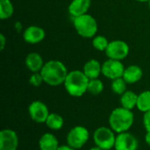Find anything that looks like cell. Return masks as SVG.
<instances>
[{
	"label": "cell",
	"instance_id": "6da1fadb",
	"mask_svg": "<svg viewBox=\"0 0 150 150\" xmlns=\"http://www.w3.org/2000/svg\"><path fill=\"white\" fill-rule=\"evenodd\" d=\"M68 73L64 63L57 60L47 62L40 70L44 83L50 86H58L64 83Z\"/></svg>",
	"mask_w": 150,
	"mask_h": 150
},
{
	"label": "cell",
	"instance_id": "7a4b0ae2",
	"mask_svg": "<svg viewBox=\"0 0 150 150\" xmlns=\"http://www.w3.org/2000/svg\"><path fill=\"white\" fill-rule=\"evenodd\" d=\"M110 127L117 134L127 132L134 121V115L132 110L126 109L124 107L115 108L109 116Z\"/></svg>",
	"mask_w": 150,
	"mask_h": 150
},
{
	"label": "cell",
	"instance_id": "3957f363",
	"mask_svg": "<svg viewBox=\"0 0 150 150\" xmlns=\"http://www.w3.org/2000/svg\"><path fill=\"white\" fill-rule=\"evenodd\" d=\"M90 79L85 76L83 71L72 70L68 73L64 82V87L67 92L72 97H82L88 89Z\"/></svg>",
	"mask_w": 150,
	"mask_h": 150
},
{
	"label": "cell",
	"instance_id": "277c9868",
	"mask_svg": "<svg viewBox=\"0 0 150 150\" xmlns=\"http://www.w3.org/2000/svg\"><path fill=\"white\" fill-rule=\"evenodd\" d=\"M74 27L80 36L86 39L95 37L98 32V23L96 19L87 13L74 18Z\"/></svg>",
	"mask_w": 150,
	"mask_h": 150
},
{
	"label": "cell",
	"instance_id": "5b68a950",
	"mask_svg": "<svg viewBox=\"0 0 150 150\" xmlns=\"http://www.w3.org/2000/svg\"><path fill=\"white\" fill-rule=\"evenodd\" d=\"M93 141L96 146L103 150H110L114 148L116 136L111 127H100L93 134Z\"/></svg>",
	"mask_w": 150,
	"mask_h": 150
},
{
	"label": "cell",
	"instance_id": "8992f818",
	"mask_svg": "<svg viewBox=\"0 0 150 150\" xmlns=\"http://www.w3.org/2000/svg\"><path fill=\"white\" fill-rule=\"evenodd\" d=\"M90 133L88 129L83 126H76L70 129L67 134V144L75 149L83 148L88 142Z\"/></svg>",
	"mask_w": 150,
	"mask_h": 150
},
{
	"label": "cell",
	"instance_id": "52a82bcc",
	"mask_svg": "<svg viewBox=\"0 0 150 150\" xmlns=\"http://www.w3.org/2000/svg\"><path fill=\"white\" fill-rule=\"evenodd\" d=\"M105 54L109 59L121 61L125 59L129 54V47L127 42L123 40H112L105 50Z\"/></svg>",
	"mask_w": 150,
	"mask_h": 150
},
{
	"label": "cell",
	"instance_id": "ba28073f",
	"mask_svg": "<svg viewBox=\"0 0 150 150\" xmlns=\"http://www.w3.org/2000/svg\"><path fill=\"white\" fill-rule=\"evenodd\" d=\"M125 71V67L120 61L109 59L105 62L102 65V74L111 79L114 80L123 76Z\"/></svg>",
	"mask_w": 150,
	"mask_h": 150
},
{
	"label": "cell",
	"instance_id": "9c48e42d",
	"mask_svg": "<svg viewBox=\"0 0 150 150\" xmlns=\"http://www.w3.org/2000/svg\"><path fill=\"white\" fill-rule=\"evenodd\" d=\"M28 112L31 119L36 123H45L48 115L49 111L46 104L42 101L35 100L33 101L28 106Z\"/></svg>",
	"mask_w": 150,
	"mask_h": 150
},
{
	"label": "cell",
	"instance_id": "30bf717a",
	"mask_svg": "<svg viewBox=\"0 0 150 150\" xmlns=\"http://www.w3.org/2000/svg\"><path fill=\"white\" fill-rule=\"evenodd\" d=\"M139 147V142L137 138L128 132L118 134L116 136L115 150H137Z\"/></svg>",
	"mask_w": 150,
	"mask_h": 150
},
{
	"label": "cell",
	"instance_id": "8fae6325",
	"mask_svg": "<svg viewBox=\"0 0 150 150\" xmlns=\"http://www.w3.org/2000/svg\"><path fill=\"white\" fill-rule=\"evenodd\" d=\"M18 137L11 129H3L0 132V150H17Z\"/></svg>",
	"mask_w": 150,
	"mask_h": 150
},
{
	"label": "cell",
	"instance_id": "7c38bea8",
	"mask_svg": "<svg viewBox=\"0 0 150 150\" xmlns=\"http://www.w3.org/2000/svg\"><path fill=\"white\" fill-rule=\"evenodd\" d=\"M45 35V31L41 27L31 25L25 30L23 38L25 41L29 44H37L44 40Z\"/></svg>",
	"mask_w": 150,
	"mask_h": 150
},
{
	"label": "cell",
	"instance_id": "4fadbf2b",
	"mask_svg": "<svg viewBox=\"0 0 150 150\" xmlns=\"http://www.w3.org/2000/svg\"><path fill=\"white\" fill-rule=\"evenodd\" d=\"M91 4V0H72L69 5V12L74 18L84 15L87 13Z\"/></svg>",
	"mask_w": 150,
	"mask_h": 150
},
{
	"label": "cell",
	"instance_id": "5bb4252c",
	"mask_svg": "<svg viewBox=\"0 0 150 150\" xmlns=\"http://www.w3.org/2000/svg\"><path fill=\"white\" fill-rule=\"evenodd\" d=\"M25 66L33 73L40 72L44 66V62L41 55L38 53H30L25 57Z\"/></svg>",
	"mask_w": 150,
	"mask_h": 150
},
{
	"label": "cell",
	"instance_id": "9a60e30c",
	"mask_svg": "<svg viewBox=\"0 0 150 150\" xmlns=\"http://www.w3.org/2000/svg\"><path fill=\"white\" fill-rule=\"evenodd\" d=\"M142 69L141 67L137 65H130L127 69H125L123 78L127 82V83H135L139 82L142 77Z\"/></svg>",
	"mask_w": 150,
	"mask_h": 150
},
{
	"label": "cell",
	"instance_id": "2e32d148",
	"mask_svg": "<svg viewBox=\"0 0 150 150\" xmlns=\"http://www.w3.org/2000/svg\"><path fill=\"white\" fill-rule=\"evenodd\" d=\"M59 142L57 138L51 133L42 134L39 140L40 150H57L59 148Z\"/></svg>",
	"mask_w": 150,
	"mask_h": 150
},
{
	"label": "cell",
	"instance_id": "e0dca14e",
	"mask_svg": "<svg viewBox=\"0 0 150 150\" xmlns=\"http://www.w3.org/2000/svg\"><path fill=\"white\" fill-rule=\"evenodd\" d=\"M83 71L90 80L98 78L99 75L102 73V65H100L98 61L91 59L84 64Z\"/></svg>",
	"mask_w": 150,
	"mask_h": 150
},
{
	"label": "cell",
	"instance_id": "ac0fdd59",
	"mask_svg": "<svg viewBox=\"0 0 150 150\" xmlns=\"http://www.w3.org/2000/svg\"><path fill=\"white\" fill-rule=\"evenodd\" d=\"M137 101L138 95L132 91H127L120 96L121 106L128 110H133L137 105Z\"/></svg>",
	"mask_w": 150,
	"mask_h": 150
},
{
	"label": "cell",
	"instance_id": "d6986e66",
	"mask_svg": "<svg viewBox=\"0 0 150 150\" xmlns=\"http://www.w3.org/2000/svg\"><path fill=\"white\" fill-rule=\"evenodd\" d=\"M45 123L48 128L57 131V130H60L63 127L64 120L60 114L53 112V113H49Z\"/></svg>",
	"mask_w": 150,
	"mask_h": 150
},
{
	"label": "cell",
	"instance_id": "ffe728a7",
	"mask_svg": "<svg viewBox=\"0 0 150 150\" xmlns=\"http://www.w3.org/2000/svg\"><path fill=\"white\" fill-rule=\"evenodd\" d=\"M136 107L144 113L150 111V91H145L138 95Z\"/></svg>",
	"mask_w": 150,
	"mask_h": 150
},
{
	"label": "cell",
	"instance_id": "44dd1931",
	"mask_svg": "<svg viewBox=\"0 0 150 150\" xmlns=\"http://www.w3.org/2000/svg\"><path fill=\"white\" fill-rule=\"evenodd\" d=\"M14 7L11 0H0V18L6 19L12 16Z\"/></svg>",
	"mask_w": 150,
	"mask_h": 150
},
{
	"label": "cell",
	"instance_id": "7402d4cb",
	"mask_svg": "<svg viewBox=\"0 0 150 150\" xmlns=\"http://www.w3.org/2000/svg\"><path fill=\"white\" fill-rule=\"evenodd\" d=\"M104 91V83L101 80L98 78L91 79L88 83V89L87 91L94 96L99 95Z\"/></svg>",
	"mask_w": 150,
	"mask_h": 150
},
{
	"label": "cell",
	"instance_id": "603a6c76",
	"mask_svg": "<svg viewBox=\"0 0 150 150\" xmlns=\"http://www.w3.org/2000/svg\"><path fill=\"white\" fill-rule=\"evenodd\" d=\"M111 87H112V91L115 94L121 96L124 92L127 91V82L124 80L123 77H120L112 80Z\"/></svg>",
	"mask_w": 150,
	"mask_h": 150
},
{
	"label": "cell",
	"instance_id": "cb8c5ba5",
	"mask_svg": "<svg viewBox=\"0 0 150 150\" xmlns=\"http://www.w3.org/2000/svg\"><path fill=\"white\" fill-rule=\"evenodd\" d=\"M92 45L97 50L105 51L109 45V41L107 40V39L105 37H104L102 35H97L93 38Z\"/></svg>",
	"mask_w": 150,
	"mask_h": 150
},
{
	"label": "cell",
	"instance_id": "d4e9b609",
	"mask_svg": "<svg viewBox=\"0 0 150 150\" xmlns=\"http://www.w3.org/2000/svg\"><path fill=\"white\" fill-rule=\"evenodd\" d=\"M43 82H44V80H43V77H42L40 72H35V73H33L30 76V79H29V83L33 86H35V87L40 86Z\"/></svg>",
	"mask_w": 150,
	"mask_h": 150
},
{
	"label": "cell",
	"instance_id": "484cf974",
	"mask_svg": "<svg viewBox=\"0 0 150 150\" xmlns=\"http://www.w3.org/2000/svg\"><path fill=\"white\" fill-rule=\"evenodd\" d=\"M143 126L147 132L150 131V111L144 113L143 116Z\"/></svg>",
	"mask_w": 150,
	"mask_h": 150
},
{
	"label": "cell",
	"instance_id": "4316f807",
	"mask_svg": "<svg viewBox=\"0 0 150 150\" xmlns=\"http://www.w3.org/2000/svg\"><path fill=\"white\" fill-rule=\"evenodd\" d=\"M0 40H1V47H0V48H1V50H3L4 48V46H5V37H4V35L3 33L0 34Z\"/></svg>",
	"mask_w": 150,
	"mask_h": 150
},
{
	"label": "cell",
	"instance_id": "83f0119b",
	"mask_svg": "<svg viewBox=\"0 0 150 150\" xmlns=\"http://www.w3.org/2000/svg\"><path fill=\"white\" fill-rule=\"evenodd\" d=\"M57 150H76V149H73V148H71V147H70V146H69V145H62V146H60Z\"/></svg>",
	"mask_w": 150,
	"mask_h": 150
},
{
	"label": "cell",
	"instance_id": "f1b7e54d",
	"mask_svg": "<svg viewBox=\"0 0 150 150\" xmlns=\"http://www.w3.org/2000/svg\"><path fill=\"white\" fill-rule=\"evenodd\" d=\"M145 142H146V143L150 147V131L147 132V134L145 135Z\"/></svg>",
	"mask_w": 150,
	"mask_h": 150
},
{
	"label": "cell",
	"instance_id": "f546056e",
	"mask_svg": "<svg viewBox=\"0 0 150 150\" xmlns=\"http://www.w3.org/2000/svg\"><path fill=\"white\" fill-rule=\"evenodd\" d=\"M90 150H103L102 149H100L99 147H98V146H96V147H93V148H91Z\"/></svg>",
	"mask_w": 150,
	"mask_h": 150
},
{
	"label": "cell",
	"instance_id": "4dcf8cb0",
	"mask_svg": "<svg viewBox=\"0 0 150 150\" xmlns=\"http://www.w3.org/2000/svg\"><path fill=\"white\" fill-rule=\"evenodd\" d=\"M137 2H142V3H144V2H149V0H135Z\"/></svg>",
	"mask_w": 150,
	"mask_h": 150
},
{
	"label": "cell",
	"instance_id": "1f68e13d",
	"mask_svg": "<svg viewBox=\"0 0 150 150\" xmlns=\"http://www.w3.org/2000/svg\"><path fill=\"white\" fill-rule=\"evenodd\" d=\"M149 9H150V0H149Z\"/></svg>",
	"mask_w": 150,
	"mask_h": 150
}]
</instances>
